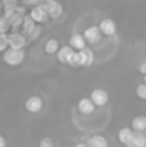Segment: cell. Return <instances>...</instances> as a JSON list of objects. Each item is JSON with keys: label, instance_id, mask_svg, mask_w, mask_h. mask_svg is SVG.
Masks as SVG:
<instances>
[{"label": "cell", "instance_id": "6da1fadb", "mask_svg": "<svg viewBox=\"0 0 146 147\" xmlns=\"http://www.w3.org/2000/svg\"><path fill=\"white\" fill-rule=\"evenodd\" d=\"M23 59H25V52L23 51L9 48L4 52V61L9 66H18L23 62Z\"/></svg>", "mask_w": 146, "mask_h": 147}, {"label": "cell", "instance_id": "7a4b0ae2", "mask_svg": "<svg viewBox=\"0 0 146 147\" xmlns=\"http://www.w3.org/2000/svg\"><path fill=\"white\" fill-rule=\"evenodd\" d=\"M91 99L95 103V106H103L109 101V94L103 89H93L92 93H91Z\"/></svg>", "mask_w": 146, "mask_h": 147}, {"label": "cell", "instance_id": "3957f363", "mask_svg": "<svg viewBox=\"0 0 146 147\" xmlns=\"http://www.w3.org/2000/svg\"><path fill=\"white\" fill-rule=\"evenodd\" d=\"M101 35H102V32H101L100 27H97V26H91V27H88L87 30L84 31V39L85 41H88V43L91 44H96L100 41L101 39Z\"/></svg>", "mask_w": 146, "mask_h": 147}, {"label": "cell", "instance_id": "277c9868", "mask_svg": "<svg viewBox=\"0 0 146 147\" xmlns=\"http://www.w3.org/2000/svg\"><path fill=\"white\" fill-rule=\"evenodd\" d=\"M25 107L28 112L36 114V112H39L41 110V107H43V101H41L40 97L32 96V97H30V98H27V101H26V103H25Z\"/></svg>", "mask_w": 146, "mask_h": 147}, {"label": "cell", "instance_id": "5b68a950", "mask_svg": "<svg viewBox=\"0 0 146 147\" xmlns=\"http://www.w3.org/2000/svg\"><path fill=\"white\" fill-rule=\"evenodd\" d=\"M31 18H32V21H35V22H40V23H44L47 22V20H48V13H47L45 8H44V5H38V7H35L32 10H31Z\"/></svg>", "mask_w": 146, "mask_h": 147}, {"label": "cell", "instance_id": "8992f818", "mask_svg": "<svg viewBox=\"0 0 146 147\" xmlns=\"http://www.w3.org/2000/svg\"><path fill=\"white\" fill-rule=\"evenodd\" d=\"M43 5H44V8H45V10H47V13H48L49 17L57 18V17L61 16L62 5L59 4V3H57V1H47V3H44Z\"/></svg>", "mask_w": 146, "mask_h": 147}, {"label": "cell", "instance_id": "52a82bcc", "mask_svg": "<svg viewBox=\"0 0 146 147\" xmlns=\"http://www.w3.org/2000/svg\"><path fill=\"white\" fill-rule=\"evenodd\" d=\"M8 38H9V47L10 48L17 49V51H22L23 45L26 44L25 36L18 34V32H14V34H12V35H9Z\"/></svg>", "mask_w": 146, "mask_h": 147}, {"label": "cell", "instance_id": "ba28073f", "mask_svg": "<svg viewBox=\"0 0 146 147\" xmlns=\"http://www.w3.org/2000/svg\"><path fill=\"white\" fill-rule=\"evenodd\" d=\"M98 27H100L101 32H102L103 35H106V36L114 35V34H115V31H116V25H115V22H114L113 20H110V18L102 20Z\"/></svg>", "mask_w": 146, "mask_h": 147}, {"label": "cell", "instance_id": "9c48e42d", "mask_svg": "<svg viewBox=\"0 0 146 147\" xmlns=\"http://www.w3.org/2000/svg\"><path fill=\"white\" fill-rule=\"evenodd\" d=\"M74 53L75 52L72 51L71 47H62L58 51V53H57V58H58V61L62 62V63H69Z\"/></svg>", "mask_w": 146, "mask_h": 147}, {"label": "cell", "instance_id": "30bf717a", "mask_svg": "<svg viewBox=\"0 0 146 147\" xmlns=\"http://www.w3.org/2000/svg\"><path fill=\"white\" fill-rule=\"evenodd\" d=\"M133 133L135 132L131 129V128H122L118 133V138L123 145L128 146L129 142L132 141V138H133Z\"/></svg>", "mask_w": 146, "mask_h": 147}, {"label": "cell", "instance_id": "8fae6325", "mask_svg": "<svg viewBox=\"0 0 146 147\" xmlns=\"http://www.w3.org/2000/svg\"><path fill=\"white\" fill-rule=\"evenodd\" d=\"M70 45H71V48L74 49H78V51H83V49L85 48V39L83 35H80V34H75V35H72L71 38H70Z\"/></svg>", "mask_w": 146, "mask_h": 147}, {"label": "cell", "instance_id": "7c38bea8", "mask_svg": "<svg viewBox=\"0 0 146 147\" xmlns=\"http://www.w3.org/2000/svg\"><path fill=\"white\" fill-rule=\"evenodd\" d=\"M78 109L82 114H91L95 110V103L92 102L91 98H83L78 103Z\"/></svg>", "mask_w": 146, "mask_h": 147}, {"label": "cell", "instance_id": "4fadbf2b", "mask_svg": "<svg viewBox=\"0 0 146 147\" xmlns=\"http://www.w3.org/2000/svg\"><path fill=\"white\" fill-rule=\"evenodd\" d=\"M88 147H107V140L102 136H92L89 140L87 141Z\"/></svg>", "mask_w": 146, "mask_h": 147}, {"label": "cell", "instance_id": "5bb4252c", "mask_svg": "<svg viewBox=\"0 0 146 147\" xmlns=\"http://www.w3.org/2000/svg\"><path fill=\"white\" fill-rule=\"evenodd\" d=\"M127 147H146V136L145 133H133V138Z\"/></svg>", "mask_w": 146, "mask_h": 147}, {"label": "cell", "instance_id": "9a60e30c", "mask_svg": "<svg viewBox=\"0 0 146 147\" xmlns=\"http://www.w3.org/2000/svg\"><path fill=\"white\" fill-rule=\"evenodd\" d=\"M132 128L137 133L146 132V116H136L132 120Z\"/></svg>", "mask_w": 146, "mask_h": 147}, {"label": "cell", "instance_id": "2e32d148", "mask_svg": "<svg viewBox=\"0 0 146 147\" xmlns=\"http://www.w3.org/2000/svg\"><path fill=\"white\" fill-rule=\"evenodd\" d=\"M59 45H58V41L56 39H49L48 41L45 43V52L48 54H53V53H58L59 51Z\"/></svg>", "mask_w": 146, "mask_h": 147}, {"label": "cell", "instance_id": "e0dca14e", "mask_svg": "<svg viewBox=\"0 0 146 147\" xmlns=\"http://www.w3.org/2000/svg\"><path fill=\"white\" fill-rule=\"evenodd\" d=\"M10 20L8 17H1L0 18V34H5V31L9 28L10 26Z\"/></svg>", "mask_w": 146, "mask_h": 147}, {"label": "cell", "instance_id": "ac0fdd59", "mask_svg": "<svg viewBox=\"0 0 146 147\" xmlns=\"http://www.w3.org/2000/svg\"><path fill=\"white\" fill-rule=\"evenodd\" d=\"M136 94L139 98L141 99H146V84H140L139 86L136 88Z\"/></svg>", "mask_w": 146, "mask_h": 147}, {"label": "cell", "instance_id": "d6986e66", "mask_svg": "<svg viewBox=\"0 0 146 147\" xmlns=\"http://www.w3.org/2000/svg\"><path fill=\"white\" fill-rule=\"evenodd\" d=\"M8 45H9V38L5 34H0V52L7 51Z\"/></svg>", "mask_w": 146, "mask_h": 147}, {"label": "cell", "instance_id": "ffe728a7", "mask_svg": "<svg viewBox=\"0 0 146 147\" xmlns=\"http://www.w3.org/2000/svg\"><path fill=\"white\" fill-rule=\"evenodd\" d=\"M31 30H34V22H32V18L27 17L25 21V31L26 32H30Z\"/></svg>", "mask_w": 146, "mask_h": 147}, {"label": "cell", "instance_id": "44dd1931", "mask_svg": "<svg viewBox=\"0 0 146 147\" xmlns=\"http://www.w3.org/2000/svg\"><path fill=\"white\" fill-rule=\"evenodd\" d=\"M39 147H54L53 146V141L51 140V138H43V140L40 141V143H39Z\"/></svg>", "mask_w": 146, "mask_h": 147}, {"label": "cell", "instance_id": "7402d4cb", "mask_svg": "<svg viewBox=\"0 0 146 147\" xmlns=\"http://www.w3.org/2000/svg\"><path fill=\"white\" fill-rule=\"evenodd\" d=\"M139 70H140V72H142L144 75H146V62H142V63L140 65Z\"/></svg>", "mask_w": 146, "mask_h": 147}, {"label": "cell", "instance_id": "603a6c76", "mask_svg": "<svg viewBox=\"0 0 146 147\" xmlns=\"http://www.w3.org/2000/svg\"><path fill=\"white\" fill-rule=\"evenodd\" d=\"M0 147H7V142H5L3 136H0Z\"/></svg>", "mask_w": 146, "mask_h": 147}, {"label": "cell", "instance_id": "cb8c5ba5", "mask_svg": "<svg viewBox=\"0 0 146 147\" xmlns=\"http://www.w3.org/2000/svg\"><path fill=\"white\" fill-rule=\"evenodd\" d=\"M75 147H88V146H87V143L80 142V143H76V145H75Z\"/></svg>", "mask_w": 146, "mask_h": 147}, {"label": "cell", "instance_id": "d4e9b609", "mask_svg": "<svg viewBox=\"0 0 146 147\" xmlns=\"http://www.w3.org/2000/svg\"><path fill=\"white\" fill-rule=\"evenodd\" d=\"M145 84H146V75H145Z\"/></svg>", "mask_w": 146, "mask_h": 147}, {"label": "cell", "instance_id": "484cf974", "mask_svg": "<svg viewBox=\"0 0 146 147\" xmlns=\"http://www.w3.org/2000/svg\"><path fill=\"white\" fill-rule=\"evenodd\" d=\"M145 136H146V132H145Z\"/></svg>", "mask_w": 146, "mask_h": 147}]
</instances>
